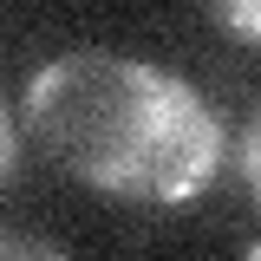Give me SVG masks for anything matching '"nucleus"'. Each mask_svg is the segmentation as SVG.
<instances>
[{
  "instance_id": "f257e3e1",
  "label": "nucleus",
  "mask_w": 261,
  "mask_h": 261,
  "mask_svg": "<svg viewBox=\"0 0 261 261\" xmlns=\"http://www.w3.org/2000/svg\"><path fill=\"white\" fill-rule=\"evenodd\" d=\"M27 137L59 176L118 202L176 209L228 157L222 111L183 72L118 46H72L27 79Z\"/></svg>"
},
{
  "instance_id": "f03ea898",
  "label": "nucleus",
  "mask_w": 261,
  "mask_h": 261,
  "mask_svg": "<svg viewBox=\"0 0 261 261\" xmlns=\"http://www.w3.org/2000/svg\"><path fill=\"white\" fill-rule=\"evenodd\" d=\"M202 13H209L228 39H242V46L261 39V0H202Z\"/></svg>"
},
{
  "instance_id": "7ed1b4c3",
  "label": "nucleus",
  "mask_w": 261,
  "mask_h": 261,
  "mask_svg": "<svg viewBox=\"0 0 261 261\" xmlns=\"http://www.w3.org/2000/svg\"><path fill=\"white\" fill-rule=\"evenodd\" d=\"M261 130H255V118H248V124H242V137H235V176H242V190L255 196L261 190Z\"/></svg>"
},
{
  "instance_id": "20e7f679",
  "label": "nucleus",
  "mask_w": 261,
  "mask_h": 261,
  "mask_svg": "<svg viewBox=\"0 0 261 261\" xmlns=\"http://www.w3.org/2000/svg\"><path fill=\"white\" fill-rule=\"evenodd\" d=\"M13 170H20V124H13V105L0 98V190L13 183Z\"/></svg>"
},
{
  "instance_id": "39448f33",
  "label": "nucleus",
  "mask_w": 261,
  "mask_h": 261,
  "mask_svg": "<svg viewBox=\"0 0 261 261\" xmlns=\"http://www.w3.org/2000/svg\"><path fill=\"white\" fill-rule=\"evenodd\" d=\"M0 255H46V261H59L65 248L46 242V235H0Z\"/></svg>"
}]
</instances>
